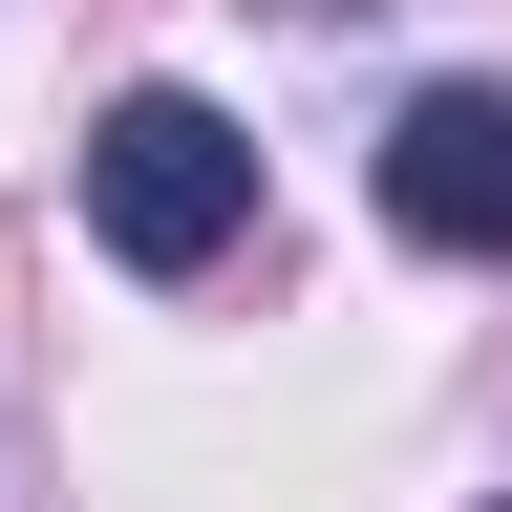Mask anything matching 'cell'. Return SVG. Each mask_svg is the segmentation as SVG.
Returning a JSON list of instances; mask_svg holds the SVG:
<instances>
[{"instance_id":"7a4b0ae2","label":"cell","mask_w":512,"mask_h":512,"mask_svg":"<svg viewBox=\"0 0 512 512\" xmlns=\"http://www.w3.org/2000/svg\"><path fill=\"white\" fill-rule=\"evenodd\" d=\"M384 235L406 256H512V86H406L384 107Z\"/></svg>"},{"instance_id":"6da1fadb","label":"cell","mask_w":512,"mask_h":512,"mask_svg":"<svg viewBox=\"0 0 512 512\" xmlns=\"http://www.w3.org/2000/svg\"><path fill=\"white\" fill-rule=\"evenodd\" d=\"M86 235L128 256V278H214V256L256 235V128L214 86H128L86 128Z\"/></svg>"}]
</instances>
